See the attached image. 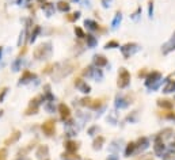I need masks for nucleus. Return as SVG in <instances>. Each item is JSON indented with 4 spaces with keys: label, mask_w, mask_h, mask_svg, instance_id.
<instances>
[{
    "label": "nucleus",
    "mask_w": 175,
    "mask_h": 160,
    "mask_svg": "<svg viewBox=\"0 0 175 160\" xmlns=\"http://www.w3.org/2000/svg\"><path fill=\"white\" fill-rule=\"evenodd\" d=\"M129 80H130L129 72L126 71L125 68H121L119 75H118V85H119V87H126L128 83H129Z\"/></svg>",
    "instance_id": "f257e3e1"
},
{
    "label": "nucleus",
    "mask_w": 175,
    "mask_h": 160,
    "mask_svg": "<svg viewBox=\"0 0 175 160\" xmlns=\"http://www.w3.org/2000/svg\"><path fill=\"white\" fill-rule=\"evenodd\" d=\"M56 122L53 121V119H49V121H46L45 124H42V130L45 133L46 136H53L54 133V129H56Z\"/></svg>",
    "instance_id": "f03ea898"
},
{
    "label": "nucleus",
    "mask_w": 175,
    "mask_h": 160,
    "mask_svg": "<svg viewBox=\"0 0 175 160\" xmlns=\"http://www.w3.org/2000/svg\"><path fill=\"white\" fill-rule=\"evenodd\" d=\"M113 45H117L116 41H111V42H109V43H107V48H109V46H113Z\"/></svg>",
    "instance_id": "9b49d317"
},
{
    "label": "nucleus",
    "mask_w": 175,
    "mask_h": 160,
    "mask_svg": "<svg viewBox=\"0 0 175 160\" xmlns=\"http://www.w3.org/2000/svg\"><path fill=\"white\" fill-rule=\"evenodd\" d=\"M6 157H7V151H6V148H1L0 149V160H6Z\"/></svg>",
    "instance_id": "6e6552de"
},
{
    "label": "nucleus",
    "mask_w": 175,
    "mask_h": 160,
    "mask_svg": "<svg viewBox=\"0 0 175 160\" xmlns=\"http://www.w3.org/2000/svg\"><path fill=\"white\" fill-rule=\"evenodd\" d=\"M0 115H1V111H0Z\"/></svg>",
    "instance_id": "f8f14e48"
},
{
    "label": "nucleus",
    "mask_w": 175,
    "mask_h": 160,
    "mask_svg": "<svg viewBox=\"0 0 175 160\" xmlns=\"http://www.w3.org/2000/svg\"><path fill=\"white\" fill-rule=\"evenodd\" d=\"M106 63H107V61H106L105 57H102V56L96 57V64H98V65H105Z\"/></svg>",
    "instance_id": "423d86ee"
},
{
    "label": "nucleus",
    "mask_w": 175,
    "mask_h": 160,
    "mask_svg": "<svg viewBox=\"0 0 175 160\" xmlns=\"http://www.w3.org/2000/svg\"><path fill=\"white\" fill-rule=\"evenodd\" d=\"M159 105H160V106H166V107H171L172 106L171 103H168V100H159Z\"/></svg>",
    "instance_id": "1a4fd4ad"
},
{
    "label": "nucleus",
    "mask_w": 175,
    "mask_h": 160,
    "mask_svg": "<svg viewBox=\"0 0 175 160\" xmlns=\"http://www.w3.org/2000/svg\"><path fill=\"white\" fill-rule=\"evenodd\" d=\"M67 149L69 151V152H74V151L77 149V144L74 141H68L67 142Z\"/></svg>",
    "instance_id": "39448f33"
},
{
    "label": "nucleus",
    "mask_w": 175,
    "mask_h": 160,
    "mask_svg": "<svg viewBox=\"0 0 175 160\" xmlns=\"http://www.w3.org/2000/svg\"><path fill=\"white\" fill-rule=\"evenodd\" d=\"M59 110H60V114H61V118H63V119H67V118H69L71 111H69V107H68L67 105L61 103V105H60V107H59Z\"/></svg>",
    "instance_id": "7ed1b4c3"
},
{
    "label": "nucleus",
    "mask_w": 175,
    "mask_h": 160,
    "mask_svg": "<svg viewBox=\"0 0 175 160\" xmlns=\"http://www.w3.org/2000/svg\"><path fill=\"white\" fill-rule=\"evenodd\" d=\"M21 137V133H19V130H15L12 134L8 137L6 141H4V145H10V144H14L15 141H18V139Z\"/></svg>",
    "instance_id": "20e7f679"
},
{
    "label": "nucleus",
    "mask_w": 175,
    "mask_h": 160,
    "mask_svg": "<svg viewBox=\"0 0 175 160\" xmlns=\"http://www.w3.org/2000/svg\"><path fill=\"white\" fill-rule=\"evenodd\" d=\"M52 67H53V65H48V67L45 68V71H44V73H49V72L52 71V69H50V68H52Z\"/></svg>",
    "instance_id": "9d476101"
},
{
    "label": "nucleus",
    "mask_w": 175,
    "mask_h": 160,
    "mask_svg": "<svg viewBox=\"0 0 175 160\" xmlns=\"http://www.w3.org/2000/svg\"><path fill=\"white\" fill-rule=\"evenodd\" d=\"M59 8L61 11H64V10H68L69 6H68V3H65V1H60V3H59Z\"/></svg>",
    "instance_id": "0eeeda50"
}]
</instances>
